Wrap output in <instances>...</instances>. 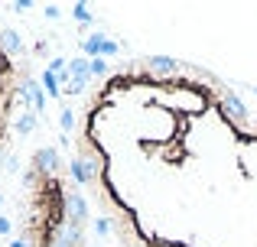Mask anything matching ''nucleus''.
Returning <instances> with one entry per match:
<instances>
[{"label":"nucleus","mask_w":257,"mask_h":247,"mask_svg":"<svg viewBox=\"0 0 257 247\" xmlns=\"http://www.w3.org/2000/svg\"><path fill=\"white\" fill-rule=\"evenodd\" d=\"M75 156L120 247H257V111L212 72L107 69L78 111Z\"/></svg>","instance_id":"1"},{"label":"nucleus","mask_w":257,"mask_h":247,"mask_svg":"<svg viewBox=\"0 0 257 247\" xmlns=\"http://www.w3.org/2000/svg\"><path fill=\"white\" fill-rule=\"evenodd\" d=\"M20 95H23V69H20L17 49L10 46L4 26H0V150L7 143L13 114H17Z\"/></svg>","instance_id":"2"}]
</instances>
